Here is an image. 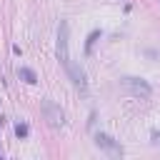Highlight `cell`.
Returning a JSON list of instances; mask_svg holds the SVG:
<instances>
[{
  "mask_svg": "<svg viewBox=\"0 0 160 160\" xmlns=\"http://www.w3.org/2000/svg\"><path fill=\"white\" fill-rule=\"evenodd\" d=\"M95 145H98L100 150H105L110 158H122V145H120L115 138L105 135V132H95Z\"/></svg>",
  "mask_w": 160,
  "mask_h": 160,
  "instance_id": "3957f363",
  "label": "cell"
},
{
  "mask_svg": "<svg viewBox=\"0 0 160 160\" xmlns=\"http://www.w3.org/2000/svg\"><path fill=\"white\" fill-rule=\"evenodd\" d=\"M68 32H70L68 22H65V20H60V25H58V60L62 62V68H65V70L72 65V58H70V50H68V45H70Z\"/></svg>",
  "mask_w": 160,
  "mask_h": 160,
  "instance_id": "6da1fadb",
  "label": "cell"
},
{
  "mask_svg": "<svg viewBox=\"0 0 160 160\" xmlns=\"http://www.w3.org/2000/svg\"><path fill=\"white\" fill-rule=\"evenodd\" d=\"M152 142H160V132H152Z\"/></svg>",
  "mask_w": 160,
  "mask_h": 160,
  "instance_id": "ba28073f",
  "label": "cell"
},
{
  "mask_svg": "<svg viewBox=\"0 0 160 160\" xmlns=\"http://www.w3.org/2000/svg\"><path fill=\"white\" fill-rule=\"evenodd\" d=\"M15 135H18L20 140H22V138H28V135H30V128H28V122H18V125H15Z\"/></svg>",
  "mask_w": 160,
  "mask_h": 160,
  "instance_id": "52a82bcc",
  "label": "cell"
},
{
  "mask_svg": "<svg viewBox=\"0 0 160 160\" xmlns=\"http://www.w3.org/2000/svg\"><path fill=\"white\" fill-rule=\"evenodd\" d=\"M98 38H102V30H92V32L88 35V40H85V52H88V55L92 52V45L98 42Z\"/></svg>",
  "mask_w": 160,
  "mask_h": 160,
  "instance_id": "8992f818",
  "label": "cell"
},
{
  "mask_svg": "<svg viewBox=\"0 0 160 160\" xmlns=\"http://www.w3.org/2000/svg\"><path fill=\"white\" fill-rule=\"evenodd\" d=\"M15 72H18V78H20L22 82H28V85H35V82H38V72H35L32 68H25V65H22V68H18Z\"/></svg>",
  "mask_w": 160,
  "mask_h": 160,
  "instance_id": "5b68a950",
  "label": "cell"
},
{
  "mask_svg": "<svg viewBox=\"0 0 160 160\" xmlns=\"http://www.w3.org/2000/svg\"><path fill=\"white\" fill-rule=\"evenodd\" d=\"M42 112H45V120L52 125V128H58V125H62V110H60V105H55L52 100H42Z\"/></svg>",
  "mask_w": 160,
  "mask_h": 160,
  "instance_id": "277c9868",
  "label": "cell"
},
{
  "mask_svg": "<svg viewBox=\"0 0 160 160\" xmlns=\"http://www.w3.org/2000/svg\"><path fill=\"white\" fill-rule=\"evenodd\" d=\"M120 88L125 90V92H130V95H135V98H150V85L145 82V80H138V78H125V80H120Z\"/></svg>",
  "mask_w": 160,
  "mask_h": 160,
  "instance_id": "7a4b0ae2",
  "label": "cell"
}]
</instances>
